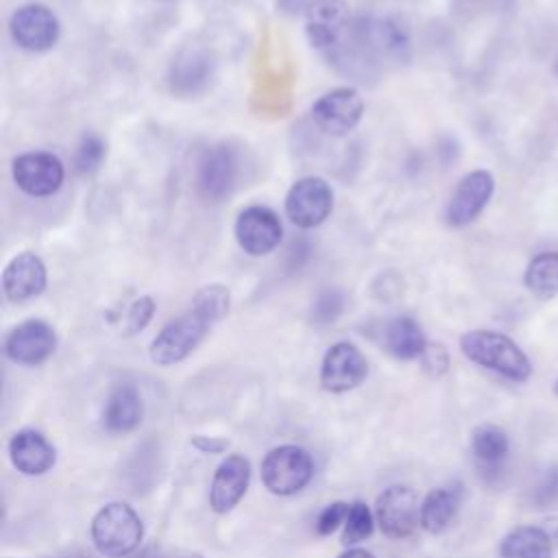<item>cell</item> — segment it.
I'll use <instances>...</instances> for the list:
<instances>
[{"label": "cell", "instance_id": "7", "mask_svg": "<svg viewBox=\"0 0 558 558\" xmlns=\"http://www.w3.org/2000/svg\"><path fill=\"white\" fill-rule=\"evenodd\" d=\"M283 207L292 225L299 229H314L323 225L333 209L331 185L323 177H303L288 190Z\"/></svg>", "mask_w": 558, "mask_h": 558}, {"label": "cell", "instance_id": "24", "mask_svg": "<svg viewBox=\"0 0 558 558\" xmlns=\"http://www.w3.org/2000/svg\"><path fill=\"white\" fill-rule=\"evenodd\" d=\"M460 508V490L458 488H434L421 501V527L429 534L445 532L456 519Z\"/></svg>", "mask_w": 558, "mask_h": 558}, {"label": "cell", "instance_id": "20", "mask_svg": "<svg viewBox=\"0 0 558 558\" xmlns=\"http://www.w3.org/2000/svg\"><path fill=\"white\" fill-rule=\"evenodd\" d=\"M142 414L144 405L137 388L131 384H118L107 397L102 425L111 434H126L142 423Z\"/></svg>", "mask_w": 558, "mask_h": 558}, {"label": "cell", "instance_id": "10", "mask_svg": "<svg viewBox=\"0 0 558 558\" xmlns=\"http://www.w3.org/2000/svg\"><path fill=\"white\" fill-rule=\"evenodd\" d=\"M233 235L238 246L244 253L253 257H262L272 253L279 246L283 238V225L270 207L251 205L238 214L233 225Z\"/></svg>", "mask_w": 558, "mask_h": 558}, {"label": "cell", "instance_id": "36", "mask_svg": "<svg viewBox=\"0 0 558 558\" xmlns=\"http://www.w3.org/2000/svg\"><path fill=\"white\" fill-rule=\"evenodd\" d=\"M172 558H205V556H201V554H185V556H172Z\"/></svg>", "mask_w": 558, "mask_h": 558}, {"label": "cell", "instance_id": "1", "mask_svg": "<svg viewBox=\"0 0 558 558\" xmlns=\"http://www.w3.org/2000/svg\"><path fill=\"white\" fill-rule=\"evenodd\" d=\"M231 294L222 283L203 286L194 294L190 310L161 327L153 338L148 347L150 360L159 366H172L185 360L203 342L209 329L227 316Z\"/></svg>", "mask_w": 558, "mask_h": 558}, {"label": "cell", "instance_id": "5", "mask_svg": "<svg viewBox=\"0 0 558 558\" xmlns=\"http://www.w3.org/2000/svg\"><path fill=\"white\" fill-rule=\"evenodd\" d=\"M240 179V155L229 144L205 148L196 161V190L209 203L229 198Z\"/></svg>", "mask_w": 558, "mask_h": 558}, {"label": "cell", "instance_id": "21", "mask_svg": "<svg viewBox=\"0 0 558 558\" xmlns=\"http://www.w3.org/2000/svg\"><path fill=\"white\" fill-rule=\"evenodd\" d=\"M510 451V440L508 434L493 423H484L477 425L471 434V453L477 462L480 469H484L486 473H497Z\"/></svg>", "mask_w": 558, "mask_h": 558}, {"label": "cell", "instance_id": "18", "mask_svg": "<svg viewBox=\"0 0 558 558\" xmlns=\"http://www.w3.org/2000/svg\"><path fill=\"white\" fill-rule=\"evenodd\" d=\"M214 72V57L205 48H185L170 65V89L179 96H196L209 87Z\"/></svg>", "mask_w": 558, "mask_h": 558}, {"label": "cell", "instance_id": "30", "mask_svg": "<svg viewBox=\"0 0 558 558\" xmlns=\"http://www.w3.org/2000/svg\"><path fill=\"white\" fill-rule=\"evenodd\" d=\"M347 512H349V504H344V501L327 504V506L318 512V517H316V532H318L320 536H329V534L336 532L340 525H344Z\"/></svg>", "mask_w": 558, "mask_h": 558}, {"label": "cell", "instance_id": "14", "mask_svg": "<svg viewBox=\"0 0 558 558\" xmlns=\"http://www.w3.org/2000/svg\"><path fill=\"white\" fill-rule=\"evenodd\" d=\"M54 349L57 333L46 320L39 318H31L15 325L4 340L7 357L22 366H37L46 362L54 353Z\"/></svg>", "mask_w": 558, "mask_h": 558}, {"label": "cell", "instance_id": "15", "mask_svg": "<svg viewBox=\"0 0 558 558\" xmlns=\"http://www.w3.org/2000/svg\"><path fill=\"white\" fill-rule=\"evenodd\" d=\"M349 26V9L342 0H314L307 9L305 35L318 50H336Z\"/></svg>", "mask_w": 558, "mask_h": 558}, {"label": "cell", "instance_id": "6", "mask_svg": "<svg viewBox=\"0 0 558 558\" xmlns=\"http://www.w3.org/2000/svg\"><path fill=\"white\" fill-rule=\"evenodd\" d=\"M9 33L15 46L28 52L50 50L61 35L59 17L41 2H26L11 13Z\"/></svg>", "mask_w": 558, "mask_h": 558}, {"label": "cell", "instance_id": "27", "mask_svg": "<svg viewBox=\"0 0 558 558\" xmlns=\"http://www.w3.org/2000/svg\"><path fill=\"white\" fill-rule=\"evenodd\" d=\"M107 146L102 142V137H98L96 133H87L81 137L76 153H74V170L78 174H92L100 168L102 159H105Z\"/></svg>", "mask_w": 558, "mask_h": 558}, {"label": "cell", "instance_id": "3", "mask_svg": "<svg viewBox=\"0 0 558 558\" xmlns=\"http://www.w3.org/2000/svg\"><path fill=\"white\" fill-rule=\"evenodd\" d=\"M92 543L100 556H129L144 536L140 514L124 501L105 504L92 519Z\"/></svg>", "mask_w": 558, "mask_h": 558}, {"label": "cell", "instance_id": "23", "mask_svg": "<svg viewBox=\"0 0 558 558\" xmlns=\"http://www.w3.org/2000/svg\"><path fill=\"white\" fill-rule=\"evenodd\" d=\"M384 344L399 360H416L427 349V338L412 316H397L386 325Z\"/></svg>", "mask_w": 558, "mask_h": 558}, {"label": "cell", "instance_id": "29", "mask_svg": "<svg viewBox=\"0 0 558 558\" xmlns=\"http://www.w3.org/2000/svg\"><path fill=\"white\" fill-rule=\"evenodd\" d=\"M155 314V301L153 296L144 294L140 299H135L129 310H126V318H124V333L126 336H135L140 333L153 318Z\"/></svg>", "mask_w": 558, "mask_h": 558}, {"label": "cell", "instance_id": "11", "mask_svg": "<svg viewBox=\"0 0 558 558\" xmlns=\"http://www.w3.org/2000/svg\"><path fill=\"white\" fill-rule=\"evenodd\" d=\"M493 194H495V177L488 170L477 168V170L466 172L458 181V185L447 203V209H445L447 225L449 227L471 225L484 211V207L488 205Z\"/></svg>", "mask_w": 558, "mask_h": 558}, {"label": "cell", "instance_id": "35", "mask_svg": "<svg viewBox=\"0 0 558 558\" xmlns=\"http://www.w3.org/2000/svg\"><path fill=\"white\" fill-rule=\"evenodd\" d=\"M543 527H545V532L549 534L551 543L556 545V543H558V517H554L551 521H547V525H543Z\"/></svg>", "mask_w": 558, "mask_h": 558}, {"label": "cell", "instance_id": "34", "mask_svg": "<svg viewBox=\"0 0 558 558\" xmlns=\"http://www.w3.org/2000/svg\"><path fill=\"white\" fill-rule=\"evenodd\" d=\"M338 558H375L371 551H366V549H360V547H353V549H349V551H342Z\"/></svg>", "mask_w": 558, "mask_h": 558}, {"label": "cell", "instance_id": "13", "mask_svg": "<svg viewBox=\"0 0 558 558\" xmlns=\"http://www.w3.org/2000/svg\"><path fill=\"white\" fill-rule=\"evenodd\" d=\"M368 375V362L353 342L331 344L320 362V386L327 392H349Z\"/></svg>", "mask_w": 558, "mask_h": 558}, {"label": "cell", "instance_id": "37", "mask_svg": "<svg viewBox=\"0 0 558 558\" xmlns=\"http://www.w3.org/2000/svg\"><path fill=\"white\" fill-rule=\"evenodd\" d=\"M554 395H556V397H558V379H556V381H554Z\"/></svg>", "mask_w": 558, "mask_h": 558}, {"label": "cell", "instance_id": "31", "mask_svg": "<svg viewBox=\"0 0 558 558\" xmlns=\"http://www.w3.org/2000/svg\"><path fill=\"white\" fill-rule=\"evenodd\" d=\"M558 499V469H551L543 475L538 486L534 488V501L538 508H545Z\"/></svg>", "mask_w": 558, "mask_h": 558}, {"label": "cell", "instance_id": "38", "mask_svg": "<svg viewBox=\"0 0 558 558\" xmlns=\"http://www.w3.org/2000/svg\"><path fill=\"white\" fill-rule=\"evenodd\" d=\"M155 2H172V0H155Z\"/></svg>", "mask_w": 558, "mask_h": 558}, {"label": "cell", "instance_id": "33", "mask_svg": "<svg viewBox=\"0 0 558 558\" xmlns=\"http://www.w3.org/2000/svg\"><path fill=\"white\" fill-rule=\"evenodd\" d=\"M192 447L198 449L201 453H222L229 449V440L220 438V436L196 434V436H192Z\"/></svg>", "mask_w": 558, "mask_h": 558}, {"label": "cell", "instance_id": "39", "mask_svg": "<svg viewBox=\"0 0 558 558\" xmlns=\"http://www.w3.org/2000/svg\"><path fill=\"white\" fill-rule=\"evenodd\" d=\"M70 558H83V556H70Z\"/></svg>", "mask_w": 558, "mask_h": 558}, {"label": "cell", "instance_id": "16", "mask_svg": "<svg viewBox=\"0 0 558 558\" xmlns=\"http://www.w3.org/2000/svg\"><path fill=\"white\" fill-rule=\"evenodd\" d=\"M48 272L39 255L22 251L13 255L2 270V292L13 303H24L46 290Z\"/></svg>", "mask_w": 558, "mask_h": 558}, {"label": "cell", "instance_id": "2", "mask_svg": "<svg viewBox=\"0 0 558 558\" xmlns=\"http://www.w3.org/2000/svg\"><path fill=\"white\" fill-rule=\"evenodd\" d=\"M460 351L473 364L510 381H527L532 377L530 357L510 336L501 331L471 329L460 336Z\"/></svg>", "mask_w": 558, "mask_h": 558}, {"label": "cell", "instance_id": "12", "mask_svg": "<svg viewBox=\"0 0 558 558\" xmlns=\"http://www.w3.org/2000/svg\"><path fill=\"white\" fill-rule=\"evenodd\" d=\"M364 116V100L355 87H336L312 105L314 124L329 135L353 131Z\"/></svg>", "mask_w": 558, "mask_h": 558}, {"label": "cell", "instance_id": "19", "mask_svg": "<svg viewBox=\"0 0 558 558\" xmlns=\"http://www.w3.org/2000/svg\"><path fill=\"white\" fill-rule=\"evenodd\" d=\"M9 458L22 475H44L54 466L57 453L41 432L26 427L11 436Z\"/></svg>", "mask_w": 558, "mask_h": 558}, {"label": "cell", "instance_id": "25", "mask_svg": "<svg viewBox=\"0 0 558 558\" xmlns=\"http://www.w3.org/2000/svg\"><path fill=\"white\" fill-rule=\"evenodd\" d=\"M523 283L541 301L558 296V251L534 255L525 266Z\"/></svg>", "mask_w": 558, "mask_h": 558}, {"label": "cell", "instance_id": "9", "mask_svg": "<svg viewBox=\"0 0 558 558\" xmlns=\"http://www.w3.org/2000/svg\"><path fill=\"white\" fill-rule=\"evenodd\" d=\"M375 521L384 536L401 541L421 525V504L410 486H388L375 501Z\"/></svg>", "mask_w": 558, "mask_h": 558}, {"label": "cell", "instance_id": "28", "mask_svg": "<svg viewBox=\"0 0 558 558\" xmlns=\"http://www.w3.org/2000/svg\"><path fill=\"white\" fill-rule=\"evenodd\" d=\"M344 307V296L336 288H327L318 292V296L312 303V320L316 325H329L333 323Z\"/></svg>", "mask_w": 558, "mask_h": 558}, {"label": "cell", "instance_id": "26", "mask_svg": "<svg viewBox=\"0 0 558 558\" xmlns=\"http://www.w3.org/2000/svg\"><path fill=\"white\" fill-rule=\"evenodd\" d=\"M375 514L364 501H353L349 504V512L342 525V543L344 545H357L366 541L373 534L375 527Z\"/></svg>", "mask_w": 558, "mask_h": 558}, {"label": "cell", "instance_id": "32", "mask_svg": "<svg viewBox=\"0 0 558 558\" xmlns=\"http://www.w3.org/2000/svg\"><path fill=\"white\" fill-rule=\"evenodd\" d=\"M421 357H423L425 368L432 371L434 375H440V373L447 371L449 357H447V351L440 344H427V349H425V353Z\"/></svg>", "mask_w": 558, "mask_h": 558}, {"label": "cell", "instance_id": "4", "mask_svg": "<svg viewBox=\"0 0 558 558\" xmlns=\"http://www.w3.org/2000/svg\"><path fill=\"white\" fill-rule=\"evenodd\" d=\"M314 475V460L307 449L299 445L272 447L262 460V484L272 495H294L310 484Z\"/></svg>", "mask_w": 558, "mask_h": 558}, {"label": "cell", "instance_id": "22", "mask_svg": "<svg viewBox=\"0 0 558 558\" xmlns=\"http://www.w3.org/2000/svg\"><path fill=\"white\" fill-rule=\"evenodd\" d=\"M554 543L545 527L519 525L499 543V558H551Z\"/></svg>", "mask_w": 558, "mask_h": 558}, {"label": "cell", "instance_id": "17", "mask_svg": "<svg viewBox=\"0 0 558 558\" xmlns=\"http://www.w3.org/2000/svg\"><path fill=\"white\" fill-rule=\"evenodd\" d=\"M251 482V462L240 453H229L216 469L209 486V506L225 514L233 510L244 497Z\"/></svg>", "mask_w": 558, "mask_h": 558}, {"label": "cell", "instance_id": "40", "mask_svg": "<svg viewBox=\"0 0 558 558\" xmlns=\"http://www.w3.org/2000/svg\"><path fill=\"white\" fill-rule=\"evenodd\" d=\"M556 72H558V63H556Z\"/></svg>", "mask_w": 558, "mask_h": 558}, {"label": "cell", "instance_id": "8", "mask_svg": "<svg viewBox=\"0 0 558 558\" xmlns=\"http://www.w3.org/2000/svg\"><path fill=\"white\" fill-rule=\"evenodd\" d=\"M11 177L24 194L44 198L61 190L65 179V168L57 155L46 150H31L13 159Z\"/></svg>", "mask_w": 558, "mask_h": 558}]
</instances>
